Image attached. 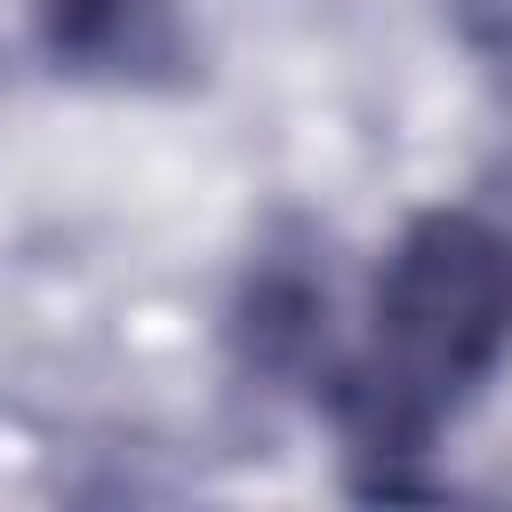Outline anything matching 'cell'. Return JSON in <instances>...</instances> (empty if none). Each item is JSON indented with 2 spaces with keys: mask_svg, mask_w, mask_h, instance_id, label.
<instances>
[{
  "mask_svg": "<svg viewBox=\"0 0 512 512\" xmlns=\"http://www.w3.org/2000/svg\"><path fill=\"white\" fill-rule=\"evenodd\" d=\"M448 24L496 80H512V0H448Z\"/></svg>",
  "mask_w": 512,
  "mask_h": 512,
  "instance_id": "3",
  "label": "cell"
},
{
  "mask_svg": "<svg viewBox=\"0 0 512 512\" xmlns=\"http://www.w3.org/2000/svg\"><path fill=\"white\" fill-rule=\"evenodd\" d=\"M512 352V232L472 208H424L384 248L360 328L336 344L328 416L360 464L392 488L432 456Z\"/></svg>",
  "mask_w": 512,
  "mask_h": 512,
  "instance_id": "1",
  "label": "cell"
},
{
  "mask_svg": "<svg viewBox=\"0 0 512 512\" xmlns=\"http://www.w3.org/2000/svg\"><path fill=\"white\" fill-rule=\"evenodd\" d=\"M40 48L96 88H168L192 64L184 0H40Z\"/></svg>",
  "mask_w": 512,
  "mask_h": 512,
  "instance_id": "2",
  "label": "cell"
}]
</instances>
